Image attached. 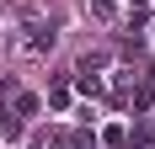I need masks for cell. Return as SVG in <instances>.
<instances>
[{
    "instance_id": "cell-1",
    "label": "cell",
    "mask_w": 155,
    "mask_h": 149,
    "mask_svg": "<svg viewBox=\"0 0 155 149\" xmlns=\"http://www.w3.org/2000/svg\"><path fill=\"white\" fill-rule=\"evenodd\" d=\"M21 48H27V53H48V48H54V27L32 21V27H27V37H21Z\"/></svg>"
},
{
    "instance_id": "cell-2",
    "label": "cell",
    "mask_w": 155,
    "mask_h": 149,
    "mask_svg": "<svg viewBox=\"0 0 155 149\" xmlns=\"http://www.w3.org/2000/svg\"><path fill=\"white\" fill-rule=\"evenodd\" d=\"M123 144L128 149H155V133L144 128V122H134V133H123Z\"/></svg>"
},
{
    "instance_id": "cell-3",
    "label": "cell",
    "mask_w": 155,
    "mask_h": 149,
    "mask_svg": "<svg viewBox=\"0 0 155 149\" xmlns=\"http://www.w3.org/2000/svg\"><path fill=\"white\" fill-rule=\"evenodd\" d=\"M38 106H43V101H38L32 90H21V96H16V112H11V117H38Z\"/></svg>"
},
{
    "instance_id": "cell-4",
    "label": "cell",
    "mask_w": 155,
    "mask_h": 149,
    "mask_svg": "<svg viewBox=\"0 0 155 149\" xmlns=\"http://www.w3.org/2000/svg\"><path fill=\"white\" fill-rule=\"evenodd\" d=\"M75 90L80 96H102V74H75Z\"/></svg>"
},
{
    "instance_id": "cell-5",
    "label": "cell",
    "mask_w": 155,
    "mask_h": 149,
    "mask_svg": "<svg viewBox=\"0 0 155 149\" xmlns=\"http://www.w3.org/2000/svg\"><path fill=\"white\" fill-rule=\"evenodd\" d=\"M48 106L64 112V106H70V85H54V90H48Z\"/></svg>"
},
{
    "instance_id": "cell-6",
    "label": "cell",
    "mask_w": 155,
    "mask_h": 149,
    "mask_svg": "<svg viewBox=\"0 0 155 149\" xmlns=\"http://www.w3.org/2000/svg\"><path fill=\"white\" fill-rule=\"evenodd\" d=\"M91 5H96L102 16H112V11H118V0H91Z\"/></svg>"
},
{
    "instance_id": "cell-7",
    "label": "cell",
    "mask_w": 155,
    "mask_h": 149,
    "mask_svg": "<svg viewBox=\"0 0 155 149\" xmlns=\"http://www.w3.org/2000/svg\"><path fill=\"white\" fill-rule=\"evenodd\" d=\"M128 5H134V11H144V5H150V0H128Z\"/></svg>"
}]
</instances>
